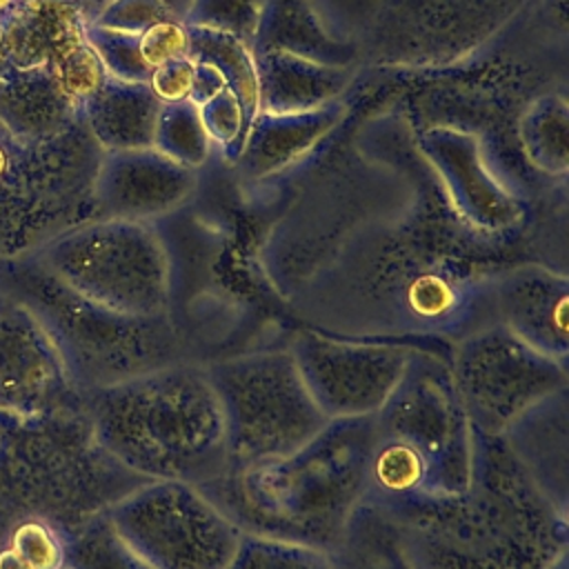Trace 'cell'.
<instances>
[{
	"instance_id": "cell-1",
	"label": "cell",
	"mask_w": 569,
	"mask_h": 569,
	"mask_svg": "<svg viewBox=\"0 0 569 569\" xmlns=\"http://www.w3.org/2000/svg\"><path fill=\"white\" fill-rule=\"evenodd\" d=\"M380 509L400 527L418 569H547L569 551V513L547 500L502 436L473 431L460 496Z\"/></svg>"
},
{
	"instance_id": "cell-2",
	"label": "cell",
	"mask_w": 569,
	"mask_h": 569,
	"mask_svg": "<svg viewBox=\"0 0 569 569\" xmlns=\"http://www.w3.org/2000/svg\"><path fill=\"white\" fill-rule=\"evenodd\" d=\"M373 416L329 420L300 449L200 487L242 531L331 551L365 500Z\"/></svg>"
},
{
	"instance_id": "cell-3",
	"label": "cell",
	"mask_w": 569,
	"mask_h": 569,
	"mask_svg": "<svg viewBox=\"0 0 569 569\" xmlns=\"http://www.w3.org/2000/svg\"><path fill=\"white\" fill-rule=\"evenodd\" d=\"M98 445L142 480L204 487L229 471L224 420L204 365L176 360L84 396Z\"/></svg>"
},
{
	"instance_id": "cell-4",
	"label": "cell",
	"mask_w": 569,
	"mask_h": 569,
	"mask_svg": "<svg viewBox=\"0 0 569 569\" xmlns=\"http://www.w3.org/2000/svg\"><path fill=\"white\" fill-rule=\"evenodd\" d=\"M96 440L84 409L0 425V547L22 520L64 538L142 485Z\"/></svg>"
},
{
	"instance_id": "cell-5",
	"label": "cell",
	"mask_w": 569,
	"mask_h": 569,
	"mask_svg": "<svg viewBox=\"0 0 569 569\" xmlns=\"http://www.w3.org/2000/svg\"><path fill=\"white\" fill-rule=\"evenodd\" d=\"M0 291L40 322L82 396L187 360L167 316L138 318L91 302L36 256L0 260Z\"/></svg>"
},
{
	"instance_id": "cell-6",
	"label": "cell",
	"mask_w": 569,
	"mask_h": 569,
	"mask_svg": "<svg viewBox=\"0 0 569 569\" xmlns=\"http://www.w3.org/2000/svg\"><path fill=\"white\" fill-rule=\"evenodd\" d=\"M102 156L82 118L44 142L16 149L0 176V260L36 256L64 231L98 218Z\"/></svg>"
},
{
	"instance_id": "cell-7",
	"label": "cell",
	"mask_w": 569,
	"mask_h": 569,
	"mask_svg": "<svg viewBox=\"0 0 569 569\" xmlns=\"http://www.w3.org/2000/svg\"><path fill=\"white\" fill-rule=\"evenodd\" d=\"M204 369L224 420L229 469L282 458L329 422L287 347L220 358Z\"/></svg>"
},
{
	"instance_id": "cell-8",
	"label": "cell",
	"mask_w": 569,
	"mask_h": 569,
	"mask_svg": "<svg viewBox=\"0 0 569 569\" xmlns=\"http://www.w3.org/2000/svg\"><path fill=\"white\" fill-rule=\"evenodd\" d=\"M36 258L91 302L138 318L167 316L169 260L151 222L93 218L51 240Z\"/></svg>"
},
{
	"instance_id": "cell-9",
	"label": "cell",
	"mask_w": 569,
	"mask_h": 569,
	"mask_svg": "<svg viewBox=\"0 0 569 569\" xmlns=\"http://www.w3.org/2000/svg\"><path fill=\"white\" fill-rule=\"evenodd\" d=\"M373 425L376 436L398 445L420 465L425 498H453L469 487L473 429L453 382L449 353L416 349Z\"/></svg>"
},
{
	"instance_id": "cell-10",
	"label": "cell",
	"mask_w": 569,
	"mask_h": 569,
	"mask_svg": "<svg viewBox=\"0 0 569 569\" xmlns=\"http://www.w3.org/2000/svg\"><path fill=\"white\" fill-rule=\"evenodd\" d=\"M151 569H227L242 529L196 485L147 480L107 509Z\"/></svg>"
},
{
	"instance_id": "cell-11",
	"label": "cell",
	"mask_w": 569,
	"mask_h": 569,
	"mask_svg": "<svg viewBox=\"0 0 569 569\" xmlns=\"http://www.w3.org/2000/svg\"><path fill=\"white\" fill-rule=\"evenodd\" d=\"M449 367L473 431L502 436L527 409L569 387L560 365L498 322H487L449 349Z\"/></svg>"
},
{
	"instance_id": "cell-12",
	"label": "cell",
	"mask_w": 569,
	"mask_h": 569,
	"mask_svg": "<svg viewBox=\"0 0 569 569\" xmlns=\"http://www.w3.org/2000/svg\"><path fill=\"white\" fill-rule=\"evenodd\" d=\"M287 349L318 409L329 420H340L376 416L420 347L300 327Z\"/></svg>"
},
{
	"instance_id": "cell-13",
	"label": "cell",
	"mask_w": 569,
	"mask_h": 569,
	"mask_svg": "<svg viewBox=\"0 0 569 569\" xmlns=\"http://www.w3.org/2000/svg\"><path fill=\"white\" fill-rule=\"evenodd\" d=\"M522 0H385L369 33L371 60L456 58L500 29Z\"/></svg>"
},
{
	"instance_id": "cell-14",
	"label": "cell",
	"mask_w": 569,
	"mask_h": 569,
	"mask_svg": "<svg viewBox=\"0 0 569 569\" xmlns=\"http://www.w3.org/2000/svg\"><path fill=\"white\" fill-rule=\"evenodd\" d=\"M82 409L84 396L40 322L0 291V425Z\"/></svg>"
},
{
	"instance_id": "cell-15",
	"label": "cell",
	"mask_w": 569,
	"mask_h": 569,
	"mask_svg": "<svg viewBox=\"0 0 569 569\" xmlns=\"http://www.w3.org/2000/svg\"><path fill=\"white\" fill-rule=\"evenodd\" d=\"M489 298L493 322L542 356L569 367V280L565 269L536 260L511 264L493 276Z\"/></svg>"
},
{
	"instance_id": "cell-16",
	"label": "cell",
	"mask_w": 569,
	"mask_h": 569,
	"mask_svg": "<svg viewBox=\"0 0 569 569\" xmlns=\"http://www.w3.org/2000/svg\"><path fill=\"white\" fill-rule=\"evenodd\" d=\"M189 187V171L169 156H151V149L104 153L96 178L98 218L151 222L187 198Z\"/></svg>"
},
{
	"instance_id": "cell-17",
	"label": "cell",
	"mask_w": 569,
	"mask_h": 569,
	"mask_svg": "<svg viewBox=\"0 0 569 569\" xmlns=\"http://www.w3.org/2000/svg\"><path fill=\"white\" fill-rule=\"evenodd\" d=\"M502 440L547 500L569 513V387L527 409Z\"/></svg>"
},
{
	"instance_id": "cell-18",
	"label": "cell",
	"mask_w": 569,
	"mask_h": 569,
	"mask_svg": "<svg viewBox=\"0 0 569 569\" xmlns=\"http://www.w3.org/2000/svg\"><path fill=\"white\" fill-rule=\"evenodd\" d=\"M80 120V104L51 69L0 67V131L27 147Z\"/></svg>"
},
{
	"instance_id": "cell-19",
	"label": "cell",
	"mask_w": 569,
	"mask_h": 569,
	"mask_svg": "<svg viewBox=\"0 0 569 569\" xmlns=\"http://www.w3.org/2000/svg\"><path fill=\"white\" fill-rule=\"evenodd\" d=\"M80 118L104 153L151 149L158 140L162 100L142 82L107 78L80 104Z\"/></svg>"
},
{
	"instance_id": "cell-20",
	"label": "cell",
	"mask_w": 569,
	"mask_h": 569,
	"mask_svg": "<svg viewBox=\"0 0 569 569\" xmlns=\"http://www.w3.org/2000/svg\"><path fill=\"white\" fill-rule=\"evenodd\" d=\"M329 553L331 569H418L396 520L371 502H360Z\"/></svg>"
},
{
	"instance_id": "cell-21",
	"label": "cell",
	"mask_w": 569,
	"mask_h": 569,
	"mask_svg": "<svg viewBox=\"0 0 569 569\" xmlns=\"http://www.w3.org/2000/svg\"><path fill=\"white\" fill-rule=\"evenodd\" d=\"M67 569H151L118 533L107 511L84 522L64 542Z\"/></svg>"
},
{
	"instance_id": "cell-22",
	"label": "cell",
	"mask_w": 569,
	"mask_h": 569,
	"mask_svg": "<svg viewBox=\"0 0 569 569\" xmlns=\"http://www.w3.org/2000/svg\"><path fill=\"white\" fill-rule=\"evenodd\" d=\"M227 569H331V562L322 549L242 531Z\"/></svg>"
},
{
	"instance_id": "cell-23",
	"label": "cell",
	"mask_w": 569,
	"mask_h": 569,
	"mask_svg": "<svg viewBox=\"0 0 569 569\" xmlns=\"http://www.w3.org/2000/svg\"><path fill=\"white\" fill-rule=\"evenodd\" d=\"M67 538L44 520L18 522L7 542L33 569H64Z\"/></svg>"
},
{
	"instance_id": "cell-24",
	"label": "cell",
	"mask_w": 569,
	"mask_h": 569,
	"mask_svg": "<svg viewBox=\"0 0 569 569\" xmlns=\"http://www.w3.org/2000/svg\"><path fill=\"white\" fill-rule=\"evenodd\" d=\"M27 2H31V0H20L22 7H24ZM58 2H64V4L73 7L87 22H93L113 0H58Z\"/></svg>"
},
{
	"instance_id": "cell-25",
	"label": "cell",
	"mask_w": 569,
	"mask_h": 569,
	"mask_svg": "<svg viewBox=\"0 0 569 569\" xmlns=\"http://www.w3.org/2000/svg\"><path fill=\"white\" fill-rule=\"evenodd\" d=\"M160 2L169 9V13H171V16H176V18H178V16L187 13L196 0H160Z\"/></svg>"
},
{
	"instance_id": "cell-26",
	"label": "cell",
	"mask_w": 569,
	"mask_h": 569,
	"mask_svg": "<svg viewBox=\"0 0 569 569\" xmlns=\"http://www.w3.org/2000/svg\"><path fill=\"white\" fill-rule=\"evenodd\" d=\"M547 569H569V551H562L560 556H556Z\"/></svg>"
},
{
	"instance_id": "cell-27",
	"label": "cell",
	"mask_w": 569,
	"mask_h": 569,
	"mask_svg": "<svg viewBox=\"0 0 569 569\" xmlns=\"http://www.w3.org/2000/svg\"><path fill=\"white\" fill-rule=\"evenodd\" d=\"M64 569H67V567H64Z\"/></svg>"
}]
</instances>
